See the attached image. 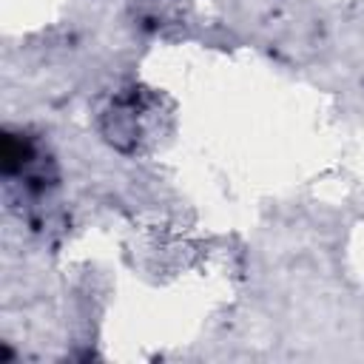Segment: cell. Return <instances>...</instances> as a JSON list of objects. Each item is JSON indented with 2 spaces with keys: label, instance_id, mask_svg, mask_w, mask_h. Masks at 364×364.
I'll return each mask as SVG.
<instances>
[{
  "label": "cell",
  "instance_id": "cell-1",
  "mask_svg": "<svg viewBox=\"0 0 364 364\" xmlns=\"http://www.w3.org/2000/svg\"><path fill=\"white\" fill-rule=\"evenodd\" d=\"M0 165H3V179L9 188L20 185L28 196L46 193L54 185V165L46 156L43 145L28 134V131H3V148H0Z\"/></svg>",
  "mask_w": 364,
  "mask_h": 364
}]
</instances>
